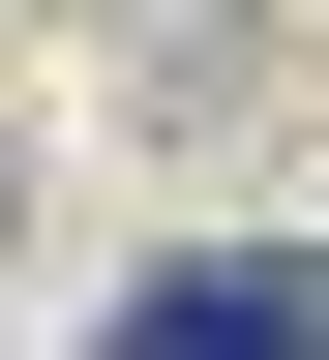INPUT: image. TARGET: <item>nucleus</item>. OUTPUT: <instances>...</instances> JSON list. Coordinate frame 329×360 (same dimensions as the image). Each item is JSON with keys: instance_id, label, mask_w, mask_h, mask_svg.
<instances>
[{"instance_id": "nucleus-1", "label": "nucleus", "mask_w": 329, "mask_h": 360, "mask_svg": "<svg viewBox=\"0 0 329 360\" xmlns=\"http://www.w3.org/2000/svg\"><path fill=\"white\" fill-rule=\"evenodd\" d=\"M120 360H329V270H300V240H210V270L120 300Z\"/></svg>"}]
</instances>
